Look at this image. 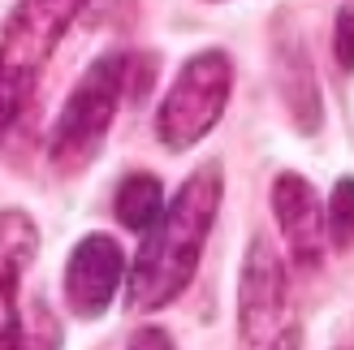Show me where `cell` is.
I'll return each mask as SVG.
<instances>
[{"instance_id":"9a60e30c","label":"cell","mask_w":354,"mask_h":350,"mask_svg":"<svg viewBox=\"0 0 354 350\" xmlns=\"http://www.w3.org/2000/svg\"><path fill=\"white\" fill-rule=\"evenodd\" d=\"M268 350H303V333H298V329H286V333H277L268 342Z\"/></svg>"},{"instance_id":"52a82bcc","label":"cell","mask_w":354,"mask_h":350,"mask_svg":"<svg viewBox=\"0 0 354 350\" xmlns=\"http://www.w3.org/2000/svg\"><path fill=\"white\" fill-rule=\"evenodd\" d=\"M272 212H277V225L290 242V255L294 264L311 273L320 268L324 259V208H320V195L307 178L298 173H281L272 182Z\"/></svg>"},{"instance_id":"5bb4252c","label":"cell","mask_w":354,"mask_h":350,"mask_svg":"<svg viewBox=\"0 0 354 350\" xmlns=\"http://www.w3.org/2000/svg\"><path fill=\"white\" fill-rule=\"evenodd\" d=\"M126 350H173V338L165 333V329H156V324H143V329L130 338Z\"/></svg>"},{"instance_id":"5b68a950","label":"cell","mask_w":354,"mask_h":350,"mask_svg":"<svg viewBox=\"0 0 354 350\" xmlns=\"http://www.w3.org/2000/svg\"><path fill=\"white\" fill-rule=\"evenodd\" d=\"M286 320V264L268 238H251L238 277V338L242 346H268Z\"/></svg>"},{"instance_id":"9c48e42d","label":"cell","mask_w":354,"mask_h":350,"mask_svg":"<svg viewBox=\"0 0 354 350\" xmlns=\"http://www.w3.org/2000/svg\"><path fill=\"white\" fill-rule=\"evenodd\" d=\"M113 212L126 230H151L156 217L165 212V186L156 173H130L126 182L117 186Z\"/></svg>"},{"instance_id":"6da1fadb","label":"cell","mask_w":354,"mask_h":350,"mask_svg":"<svg viewBox=\"0 0 354 350\" xmlns=\"http://www.w3.org/2000/svg\"><path fill=\"white\" fill-rule=\"evenodd\" d=\"M221 190H225V178H221V165L212 160L203 169H194L186 186L165 203V212L156 217V225L147 230L143 247L134 255L130 294H126L130 311H160L190 286V277L203 259L212 221H216Z\"/></svg>"},{"instance_id":"277c9868","label":"cell","mask_w":354,"mask_h":350,"mask_svg":"<svg viewBox=\"0 0 354 350\" xmlns=\"http://www.w3.org/2000/svg\"><path fill=\"white\" fill-rule=\"evenodd\" d=\"M229 91H234V65L225 52H199L182 65V74L173 78L169 95L156 113V134L169 151H186L221 121Z\"/></svg>"},{"instance_id":"3957f363","label":"cell","mask_w":354,"mask_h":350,"mask_svg":"<svg viewBox=\"0 0 354 350\" xmlns=\"http://www.w3.org/2000/svg\"><path fill=\"white\" fill-rule=\"evenodd\" d=\"M126 78H130V57H121V52H104L78 78V86L69 91L57 126L48 134V160L61 173H78L95 160V151L104 147L109 126L117 117Z\"/></svg>"},{"instance_id":"8fae6325","label":"cell","mask_w":354,"mask_h":350,"mask_svg":"<svg viewBox=\"0 0 354 350\" xmlns=\"http://www.w3.org/2000/svg\"><path fill=\"white\" fill-rule=\"evenodd\" d=\"M13 350H61V320L44 299H35L22 316H17Z\"/></svg>"},{"instance_id":"4fadbf2b","label":"cell","mask_w":354,"mask_h":350,"mask_svg":"<svg viewBox=\"0 0 354 350\" xmlns=\"http://www.w3.org/2000/svg\"><path fill=\"white\" fill-rule=\"evenodd\" d=\"M333 57L346 74H354V0L337 9V22H333Z\"/></svg>"},{"instance_id":"8992f818","label":"cell","mask_w":354,"mask_h":350,"mask_svg":"<svg viewBox=\"0 0 354 350\" xmlns=\"http://www.w3.org/2000/svg\"><path fill=\"white\" fill-rule=\"evenodd\" d=\"M126 277V255L109 234H86L65 264V303L82 320H95L109 311L113 294Z\"/></svg>"},{"instance_id":"7a4b0ae2","label":"cell","mask_w":354,"mask_h":350,"mask_svg":"<svg viewBox=\"0 0 354 350\" xmlns=\"http://www.w3.org/2000/svg\"><path fill=\"white\" fill-rule=\"evenodd\" d=\"M86 0H17V9L0 26V143L13 130L22 104L35 91L39 65L52 57L69 22Z\"/></svg>"},{"instance_id":"30bf717a","label":"cell","mask_w":354,"mask_h":350,"mask_svg":"<svg viewBox=\"0 0 354 350\" xmlns=\"http://www.w3.org/2000/svg\"><path fill=\"white\" fill-rule=\"evenodd\" d=\"M281 86H286V104L294 121L303 126L307 134L320 130V95H315V78H311V65H307V52H281Z\"/></svg>"},{"instance_id":"7c38bea8","label":"cell","mask_w":354,"mask_h":350,"mask_svg":"<svg viewBox=\"0 0 354 350\" xmlns=\"http://www.w3.org/2000/svg\"><path fill=\"white\" fill-rule=\"evenodd\" d=\"M324 225H328V238L337 251L354 247V178H337L328 208H324Z\"/></svg>"},{"instance_id":"ba28073f","label":"cell","mask_w":354,"mask_h":350,"mask_svg":"<svg viewBox=\"0 0 354 350\" xmlns=\"http://www.w3.org/2000/svg\"><path fill=\"white\" fill-rule=\"evenodd\" d=\"M35 251H39V230L22 208H5L0 212V350H13L17 333V286L22 273L30 268Z\"/></svg>"}]
</instances>
